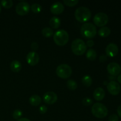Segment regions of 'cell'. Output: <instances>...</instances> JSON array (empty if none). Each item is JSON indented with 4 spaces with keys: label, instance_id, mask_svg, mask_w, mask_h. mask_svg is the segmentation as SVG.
I'll return each instance as SVG.
<instances>
[{
    "label": "cell",
    "instance_id": "30",
    "mask_svg": "<svg viewBox=\"0 0 121 121\" xmlns=\"http://www.w3.org/2000/svg\"><path fill=\"white\" fill-rule=\"evenodd\" d=\"M47 107H46V106H44V105H42V106H40V108H39V112H40V113H41V114H44V113L47 112Z\"/></svg>",
    "mask_w": 121,
    "mask_h": 121
},
{
    "label": "cell",
    "instance_id": "25",
    "mask_svg": "<svg viewBox=\"0 0 121 121\" xmlns=\"http://www.w3.org/2000/svg\"><path fill=\"white\" fill-rule=\"evenodd\" d=\"M31 9L34 13L37 14V13H40L41 11L42 10V7L39 4H33L31 7Z\"/></svg>",
    "mask_w": 121,
    "mask_h": 121
},
{
    "label": "cell",
    "instance_id": "34",
    "mask_svg": "<svg viewBox=\"0 0 121 121\" xmlns=\"http://www.w3.org/2000/svg\"><path fill=\"white\" fill-rule=\"evenodd\" d=\"M117 113H118L119 117L121 118V105H119L117 109Z\"/></svg>",
    "mask_w": 121,
    "mask_h": 121
},
{
    "label": "cell",
    "instance_id": "21",
    "mask_svg": "<svg viewBox=\"0 0 121 121\" xmlns=\"http://www.w3.org/2000/svg\"><path fill=\"white\" fill-rule=\"evenodd\" d=\"M53 30L49 27H44L41 30V34L44 37L49 38L53 35Z\"/></svg>",
    "mask_w": 121,
    "mask_h": 121
},
{
    "label": "cell",
    "instance_id": "1",
    "mask_svg": "<svg viewBox=\"0 0 121 121\" xmlns=\"http://www.w3.org/2000/svg\"><path fill=\"white\" fill-rule=\"evenodd\" d=\"M80 33L85 39H92L96 35V27L94 24L91 22H86L80 28Z\"/></svg>",
    "mask_w": 121,
    "mask_h": 121
},
{
    "label": "cell",
    "instance_id": "27",
    "mask_svg": "<svg viewBox=\"0 0 121 121\" xmlns=\"http://www.w3.org/2000/svg\"><path fill=\"white\" fill-rule=\"evenodd\" d=\"M22 115V112L20 109H16L13 113V117L15 119H19L21 118Z\"/></svg>",
    "mask_w": 121,
    "mask_h": 121
},
{
    "label": "cell",
    "instance_id": "15",
    "mask_svg": "<svg viewBox=\"0 0 121 121\" xmlns=\"http://www.w3.org/2000/svg\"><path fill=\"white\" fill-rule=\"evenodd\" d=\"M105 96V92L102 87H98L93 92V98L96 100L101 101Z\"/></svg>",
    "mask_w": 121,
    "mask_h": 121
},
{
    "label": "cell",
    "instance_id": "23",
    "mask_svg": "<svg viewBox=\"0 0 121 121\" xmlns=\"http://www.w3.org/2000/svg\"><path fill=\"white\" fill-rule=\"evenodd\" d=\"M66 85H67L69 89H70V91H75L78 87V84L73 80H69L67 82Z\"/></svg>",
    "mask_w": 121,
    "mask_h": 121
},
{
    "label": "cell",
    "instance_id": "18",
    "mask_svg": "<svg viewBox=\"0 0 121 121\" xmlns=\"http://www.w3.org/2000/svg\"><path fill=\"white\" fill-rule=\"evenodd\" d=\"M29 102L31 105L33 106H37L40 105L41 102V98L37 95L31 96L29 99Z\"/></svg>",
    "mask_w": 121,
    "mask_h": 121
},
{
    "label": "cell",
    "instance_id": "9",
    "mask_svg": "<svg viewBox=\"0 0 121 121\" xmlns=\"http://www.w3.org/2000/svg\"><path fill=\"white\" fill-rule=\"evenodd\" d=\"M107 89L112 95H118L121 92V86L118 82L112 80L108 83Z\"/></svg>",
    "mask_w": 121,
    "mask_h": 121
},
{
    "label": "cell",
    "instance_id": "7",
    "mask_svg": "<svg viewBox=\"0 0 121 121\" xmlns=\"http://www.w3.org/2000/svg\"><path fill=\"white\" fill-rule=\"evenodd\" d=\"M109 18L107 14L104 13H97L93 18L94 24L98 27H103L108 22Z\"/></svg>",
    "mask_w": 121,
    "mask_h": 121
},
{
    "label": "cell",
    "instance_id": "26",
    "mask_svg": "<svg viewBox=\"0 0 121 121\" xmlns=\"http://www.w3.org/2000/svg\"><path fill=\"white\" fill-rule=\"evenodd\" d=\"M63 2L67 7H73L78 4L79 1L78 0H64Z\"/></svg>",
    "mask_w": 121,
    "mask_h": 121
},
{
    "label": "cell",
    "instance_id": "29",
    "mask_svg": "<svg viewBox=\"0 0 121 121\" xmlns=\"http://www.w3.org/2000/svg\"><path fill=\"white\" fill-rule=\"evenodd\" d=\"M119 117L116 114H112L109 117V121H118Z\"/></svg>",
    "mask_w": 121,
    "mask_h": 121
},
{
    "label": "cell",
    "instance_id": "19",
    "mask_svg": "<svg viewBox=\"0 0 121 121\" xmlns=\"http://www.w3.org/2000/svg\"><path fill=\"white\" fill-rule=\"evenodd\" d=\"M111 30L108 27H103L98 31V34L102 37H106L111 34Z\"/></svg>",
    "mask_w": 121,
    "mask_h": 121
},
{
    "label": "cell",
    "instance_id": "5",
    "mask_svg": "<svg viewBox=\"0 0 121 121\" xmlns=\"http://www.w3.org/2000/svg\"><path fill=\"white\" fill-rule=\"evenodd\" d=\"M72 50L75 55L82 56L86 52L87 46L82 40L79 39H75L72 43Z\"/></svg>",
    "mask_w": 121,
    "mask_h": 121
},
{
    "label": "cell",
    "instance_id": "36",
    "mask_svg": "<svg viewBox=\"0 0 121 121\" xmlns=\"http://www.w3.org/2000/svg\"><path fill=\"white\" fill-rule=\"evenodd\" d=\"M117 80H118V82H119V83H121V74L118 76V78H117Z\"/></svg>",
    "mask_w": 121,
    "mask_h": 121
},
{
    "label": "cell",
    "instance_id": "24",
    "mask_svg": "<svg viewBox=\"0 0 121 121\" xmlns=\"http://www.w3.org/2000/svg\"><path fill=\"white\" fill-rule=\"evenodd\" d=\"M1 4L4 8L9 9L13 7V1L11 0H2L1 1Z\"/></svg>",
    "mask_w": 121,
    "mask_h": 121
},
{
    "label": "cell",
    "instance_id": "8",
    "mask_svg": "<svg viewBox=\"0 0 121 121\" xmlns=\"http://www.w3.org/2000/svg\"><path fill=\"white\" fill-rule=\"evenodd\" d=\"M30 10V7L28 2L22 1L18 4L15 7V11L19 15H26L29 13Z\"/></svg>",
    "mask_w": 121,
    "mask_h": 121
},
{
    "label": "cell",
    "instance_id": "12",
    "mask_svg": "<svg viewBox=\"0 0 121 121\" xmlns=\"http://www.w3.org/2000/svg\"><path fill=\"white\" fill-rule=\"evenodd\" d=\"M26 60L28 65L31 66H34L39 63L40 57L39 54L36 52H29L27 55Z\"/></svg>",
    "mask_w": 121,
    "mask_h": 121
},
{
    "label": "cell",
    "instance_id": "28",
    "mask_svg": "<svg viewBox=\"0 0 121 121\" xmlns=\"http://www.w3.org/2000/svg\"><path fill=\"white\" fill-rule=\"evenodd\" d=\"M82 103L84 105H85L86 106H91L93 104V100L89 98H85L83 99Z\"/></svg>",
    "mask_w": 121,
    "mask_h": 121
},
{
    "label": "cell",
    "instance_id": "16",
    "mask_svg": "<svg viewBox=\"0 0 121 121\" xmlns=\"http://www.w3.org/2000/svg\"><path fill=\"white\" fill-rule=\"evenodd\" d=\"M61 24V21L60 18L57 17H53L51 18L49 21V24L51 28L53 29H57L59 28Z\"/></svg>",
    "mask_w": 121,
    "mask_h": 121
},
{
    "label": "cell",
    "instance_id": "3",
    "mask_svg": "<svg viewBox=\"0 0 121 121\" xmlns=\"http://www.w3.org/2000/svg\"><path fill=\"white\" fill-rule=\"evenodd\" d=\"M92 113L95 117L103 119L108 115V110L106 106L101 103H96L92 107Z\"/></svg>",
    "mask_w": 121,
    "mask_h": 121
},
{
    "label": "cell",
    "instance_id": "6",
    "mask_svg": "<svg viewBox=\"0 0 121 121\" xmlns=\"http://www.w3.org/2000/svg\"><path fill=\"white\" fill-rule=\"evenodd\" d=\"M56 74L59 78L63 79H68L72 73V70L70 66L67 64H62L57 67Z\"/></svg>",
    "mask_w": 121,
    "mask_h": 121
},
{
    "label": "cell",
    "instance_id": "2",
    "mask_svg": "<svg viewBox=\"0 0 121 121\" xmlns=\"http://www.w3.org/2000/svg\"><path fill=\"white\" fill-rule=\"evenodd\" d=\"M92 14L88 8L80 7L76 9L74 17L77 21L80 22H86L91 19Z\"/></svg>",
    "mask_w": 121,
    "mask_h": 121
},
{
    "label": "cell",
    "instance_id": "22",
    "mask_svg": "<svg viewBox=\"0 0 121 121\" xmlns=\"http://www.w3.org/2000/svg\"><path fill=\"white\" fill-rule=\"evenodd\" d=\"M82 82L84 86L90 87L92 84V79L89 75H85L82 78Z\"/></svg>",
    "mask_w": 121,
    "mask_h": 121
},
{
    "label": "cell",
    "instance_id": "32",
    "mask_svg": "<svg viewBox=\"0 0 121 121\" xmlns=\"http://www.w3.org/2000/svg\"><path fill=\"white\" fill-rule=\"evenodd\" d=\"M86 46L89 47H93V45H94V41L92 40H89L86 42Z\"/></svg>",
    "mask_w": 121,
    "mask_h": 121
},
{
    "label": "cell",
    "instance_id": "4",
    "mask_svg": "<svg viewBox=\"0 0 121 121\" xmlns=\"http://www.w3.org/2000/svg\"><path fill=\"white\" fill-rule=\"evenodd\" d=\"M54 43L59 46H63L68 43L69 35L66 31L60 30L56 32L53 35Z\"/></svg>",
    "mask_w": 121,
    "mask_h": 121
},
{
    "label": "cell",
    "instance_id": "14",
    "mask_svg": "<svg viewBox=\"0 0 121 121\" xmlns=\"http://www.w3.org/2000/svg\"><path fill=\"white\" fill-rule=\"evenodd\" d=\"M65 7L60 2H54L50 7V11L54 15H59L64 11Z\"/></svg>",
    "mask_w": 121,
    "mask_h": 121
},
{
    "label": "cell",
    "instance_id": "11",
    "mask_svg": "<svg viewBox=\"0 0 121 121\" xmlns=\"http://www.w3.org/2000/svg\"><path fill=\"white\" fill-rule=\"evenodd\" d=\"M107 70L111 76H116L119 75V73H121V67L119 64L117 63L112 62L110 63L108 65Z\"/></svg>",
    "mask_w": 121,
    "mask_h": 121
},
{
    "label": "cell",
    "instance_id": "20",
    "mask_svg": "<svg viewBox=\"0 0 121 121\" xmlns=\"http://www.w3.org/2000/svg\"><path fill=\"white\" fill-rule=\"evenodd\" d=\"M97 53L95 50L90 48L86 52V58L91 61H93L96 59Z\"/></svg>",
    "mask_w": 121,
    "mask_h": 121
},
{
    "label": "cell",
    "instance_id": "13",
    "mask_svg": "<svg viewBox=\"0 0 121 121\" xmlns=\"http://www.w3.org/2000/svg\"><path fill=\"white\" fill-rule=\"evenodd\" d=\"M118 47L116 44L110 43L106 46L105 52H106V56L110 57H113L118 54Z\"/></svg>",
    "mask_w": 121,
    "mask_h": 121
},
{
    "label": "cell",
    "instance_id": "31",
    "mask_svg": "<svg viewBox=\"0 0 121 121\" xmlns=\"http://www.w3.org/2000/svg\"><path fill=\"white\" fill-rule=\"evenodd\" d=\"M31 48L33 50V52H35V50L38 49V47H39V45L37 43L33 42V43L31 45Z\"/></svg>",
    "mask_w": 121,
    "mask_h": 121
},
{
    "label": "cell",
    "instance_id": "37",
    "mask_svg": "<svg viewBox=\"0 0 121 121\" xmlns=\"http://www.w3.org/2000/svg\"><path fill=\"white\" fill-rule=\"evenodd\" d=\"M1 5H0V13H1Z\"/></svg>",
    "mask_w": 121,
    "mask_h": 121
},
{
    "label": "cell",
    "instance_id": "33",
    "mask_svg": "<svg viewBox=\"0 0 121 121\" xmlns=\"http://www.w3.org/2000/svg\"><path fill=\"white\" fill-rule=\"evenodd\" d=\"M106 60H107V56L105 55H104V54L100 56V57H99V61L100 62H105Z\"/></svg>",
    "mask_w": 121,
    "mask_h": 121
},
{
    "label": "cell",
    "instance_id": "17",
    "mask_svg": "<svg viewBox=\"0 0 121 121\" xmlns=\"http://www.w3.org/2000/svg\"><path fill=\"white\" fill-rule=\"evenodd\" d=\"M10 69L11 71L15 73H18L20 72L22 69V65L21 63L18 60H13L10 65Z\"/></svg>",
    "mask_w": 121,
    "mask_h": 121
},
{
    "label": "cell",
    "instance_id": "35",
    "mask_svg": "<svg viewBox=\"0 0 121 121\" xmlns=\"http://www.w3.org/2000/svg\"><path fill=\"white\" fill-rule=\"evenodd\" d=\"M17 121H31L30 120H29L28 119L26 118H20V119H18Z\"/></svg>",
    "mask_w": 121,
    "mask_h": 121
},
{
    "label": "cell",
    "instance_id": "10",
    "mask_svg": "<svg viewBox=\"0 0 121 121\" xmlns=\"http://www.w3.org/2000/svg\"><path fill=\"white\" fill-rule=\"evenodd\" d=\"M57 99V95L53 92H46L43 97V99L44 103L48 105H53L56 102Z\"/></svg>",
    "mask_w": 121,
    "mask_h": 121
}]
</instances>
